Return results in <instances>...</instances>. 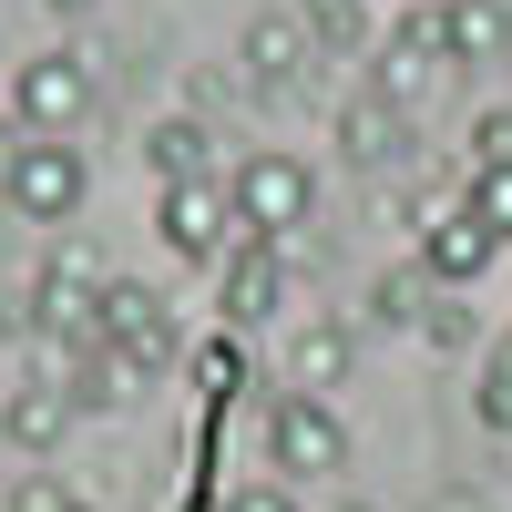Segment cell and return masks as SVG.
I'll list each match as a JSON object with an SVG mask.
<instances>
[{
	"mask_svg": "<svg viewBox=\"0 0 512 512\" xmlns=\"http://www.w3.org/2000/svg\"><path fill=\"white\" fill-rule=\"evenodd\" d=\"M82 195H93L82 144H41V134H21L11 154H0V205H11L21 226H62V216H82Z\"/></svg>",
	"mask_w": 512,
	"mask_h": 512,
	"instance_id": "6da1fadb",
	"label": "cell"
},
{
	"mask_svg": "<svg viewBox=\"0 0 512 512\" xmlns=\"http://www.w3.org/2000/svg\"><path fill=\"white\" fill-rule=\"evenodd\" d=\"M93 103H103V82H93V62H82V52H31V62L11 72V134L62 144V134L93 123Z\"/></svg>",
	"mask_w": 512,
	"mask_h": 512,
	"instance_id": "7a4b0ae2",
	"label": "cell"
},
{
	"mask_svg": "<svg viewBox=\"0 0 512 512\" xmlns=\"http://www.w3.org/2000/svg\"><path fill=\"white\" fill-rule=\"evenodd\" d=\"M226 205H236V236L246 246H277L287 226H308L318 175L297 154H246V164H226Z\"/></svg>",
	"mask_w": 512,
	"mask_h": 512,
	"instance_id": "3957f363",
	"label": "cell"
},
{
	"mask_svg": "<svg viewBox=\"0 0 512 512\" xmlns=\"http://www.w3.org/2000/svg\"><path fill=\"white\" fill-rule=\"evenodd\" d=\"M93 338H103V349H123V359H144V369H175V359H185L175 308H164L144 277H103V297H93Z\"/></svg>",
	"mask_w": 512,
	"mask_h": 512,
	"instance_id": "277c9868",
	"label": "cell"
},
{
	"mask_svg": "<svg viewBox=\"0 0 512 512\" xmlns=\"http://www.w3.org/2000/svg\"><path fill=\"white\" fill-rule=\"evenodd\" d=\"M267 461H277L287 482H328L338 461H349V420H338L328 400H308V390H287L267 410Z\"/></svg>",
	"mask_w": 512,
	"mask_h": 512,
	"instance_id": "5b68a950",
	"label": "cell"
},
{
	"mask_svg": "<svg viewBox=\"0 0 512 512\" xmlns=\"http://www.w3.org/2000/svg\"><path fill=\"white\" fill-rule=\"evenodd\" d=\"M154 236L175 246V256H226V236H236V205H226V175L216 185H164L154 195Z\"/></svg>",
	"mask_w": 512,
	"mask_h": 512,
	"instance_id": "8992f818",
	"label": "cell"
},
{
	"mask_svg": "<svg viewBox=\"0 0 512 512\" xmlns=\"http://www.w3.org/2000/svg\"><path fill=\"white\" fill-rule=\"evenodd\" d=\"M236 52H246V82H256V93H267V103H297V82H308L318 41L297 31V11H256Z\"/></svg>",
	"mask_w": 512,
	"mask_h": 512,
	"instance_id": "52a82bcc",
	"label": "cell"
},
{
	"mask_svg": "<svg viewBox=\"0 0 512 512\" xmlns=\"http://www.w3.org/2000/svg\"><path fill=\"white\" fill-rule=\"evenodd\" d=\"M338 164H359V175H390V164H410V113H390L379 93H359V103H338Z\"/></svg>",
	"mask_w": 512,
	"mask_h": 512,
	"instance_id": "ba28073f",
	"label": "cell"
},
{
	"mask_svg": "<svg viewBox=\"0 0 512 512\" xmlns=\"http://www.w3.org/2000/svg\"><path fill=\"white\" fill-rule=\"evenodd\" d=\"M492 267V226L472 216V205H441L431 226H420V277L431 287H472Z\"/></svg>",
	"mask_w": 512,
	"mask_h": 512,
	"instance_id": "9c48e42d",
	"label": "cell"
},
{
	"mask_svg": "<svg viewBox=\"0 0 512 512\" xmlns=\"http://www.w3.org/2000/svg\"><path fill=\"white\" fill-rule=\"evenodd\" d=\"M144 175H154V195H164V185H216V134H205L195 113L144 123Z\"/></svg>",
	"mask_w": 512,
	"mask_h": 512,
	"instance_id": "30bf717a",
	"label": "cell"
},
{
	"mask_svg": "<svg viewBox=\"0 0 512 512\" xmlns=\"http://www.w3.org/2000/svg\"><path fill=\"white\" fill-rule=\"evenodd\" d=\"M349 369H359V328H349V318H308V328L287 338V390L328 400V390H338Z\"/></svg>",
	"mask_w": 512,
	"mask_h": 512,
	"instance_id": "8fae6325",
	"label": "cell"
},
{
	"mask_svg": "<svg viewBox=\"0 0 512 512\" xmlns=\"http://www.w3.org/2000/svg\"><path fill=\"white\" fill-rule=\"evenodd\" d=\"M72 390H52V379H21V390H0V441L11 451H62L72 441Z\"/></svg>",
	"mask_w": 512,
	"mask_h": 512,
	"instance_id": "7c38bea8",
	"label": "cell"
},
{
	"mask_svg": "<svg viewBox=\"0 0 512 512\" xmlns=\"http://www.w3.org/2000/svg\"><path fill=\"white\" fill-rule=\"evenodd\" d=\"M277 297H287L277 246H236V256H226V338H246L256 318H277Z\"/></svg>",
	"mask_w": 512,
	"mask_h": 512,
	"instance_id": "4fadbf2b",
	"label": "cell"
},
{
	"mask_svg": "<svg viewBox=\"0 0 512 512\" xmlns=\"http://www.w3.org/2000/svg\"><path fill=\"white\" fill-rule=\"evenodd\" d=\"M441 52L451 62H502L512 52V0H441Z\"/></svg>",
	"mask_w": 512,
	"mask_h": 512,
	"instance_id": "5bb4252c",
	"label": "cell"
},
{
	"mask_svg": "<svg viewBox=\"0 0 512 512\" xmlns=\"http://www.w3.org/2000/svg\"><path fill=\"white\" fill-rule=\"evenodd\" d=\"M144 359H123V349H103V338H93V349H82V369H72V410H134L144 400Z\"/></svg>",
	"mask_w": 512,
	"mask_h": 512,
	"instance_id": "9a60e30c",
	"label": "cell"
},
{
	"mask_svg": "<svg viewBox=\"0 0 512 512\" xmlns=\"http://www.w3.org/2000/svg\"><path fill=\"white\" fill-rule=\"evenodd\" d=\"M431 297H441V287L420 277V256H410V267H390V277L369 287V318H379V328H420V308H431Z\"/></svg>",
	"mask_w": 512,
	"mask_h": 512,
	"instance_id": "2e32d148",
	"label": "cell"
},
{
	"mask_svg": "<svg viewBox=\"0 0 512 512\" xmlns=\"http://www.w3.org/2000/svg\"><path fill=\"white\" fill-rule=\"evenodd\" d=\"M297 31H308L318 52H359V41H369V11H359V0H297Z\"/></svg>",
	"mask_w": 512,
	"mask_h": 512,
	"instance_id": "e0dca14e",
	"label": "cell"
},
{
	"mask_svg": "<svg viewBox=\"0 0 512 512\" xmlns=\"http://www.w3.org/2000/svg\"><path fill=\"white\" fill-rule=\"evenodd\" d=\"M441 72H451V62H400V52H379L369 93L390 103V113H410V103H431V93H441Z\"/></svg>",
	"mask_w": 512,
	"mask_h": 512,
	"instance_id": "ac0fdd59",
	"label": "cell"
},
{
	"mask_svg": "<svg viewBox=\"0 0 512 512\" xmlns=\"http://www.w3.org/2000/svg\"><path fill=\"white\" fill-rule=\"evenodd\" d=\"M236 379H246V338H205V349H195V390H205V410H226Z\"/></svg>",
	"mask_w": 512,
	"mask_h": 512,
	"instance_id": "d6986e66",
	"label": "cell"
},
{
	"mask_svg": "<svg viewBox=\"0 0 512 512\" xmlns=\"http://www.w3.org/2000/svg\"><path fill=\"white\" fill-rule=\"evenodd\" d=\"M472 420H482V431H512V338H502V349H492V369H482Z\"/></svg>",
	"mask_w": 512,
	"mask_h": 512,
	"instance_id": "ffe728a7",
	"label": "cell"
},
{
	"mask_svg": "<svg viewBox=\"0 0 512 512\" xmlns=\"http://www.w3.org/2000/svg\"><path fill=\"white\" fill-rule=\"evenodd\" d=\"M472 216L492 226V246H512V164H492V175H472Z\"/></svg>",
	"mask_w": 512,
	"mask_h": 512,
	"instance_id": "44dd1931",
	"label": "cell"
},
{
	"mask_svg": "<svg viewBox=\"0 0 512 512\" xmlns=\"http://www.w3.org/2000/svg\"><path fill=\"white\" fill-rule=\"evenodd\" d=\"M420 338H431V349H472V338H482V328H472V308H461V297L441 287V297H431V308H420Z\"/></svg>",
	"mask_w": 512,
	"mask_h": 512,
	"instance_id": "7402d4cb",
	"label": "cell"
},
{
	"mask_svg": "<svg viewBox=\"0 0 512 512\" xmlns=\"http://www.w3.org/2000/svg\"><path fill=\"white\" fill-rule=\"evenodd\" d=\"M390 52H400V62H451V52H441V11H400V21H390Z\"/></svg>",
	"mask_w": 512,
	"mask_h": 512,
	"instance_id": "603a6c76",
	"label": "cell"
},
{
	"mask_svg": "<svg viewBox=\"0 0 512 512\" xmlns=\"http://www.w3.org/2000/svg\"><path fill=\"white\" fill-rule=\"evenodd\" d=\"M492 164H512V103L472 113V175H492Z\"/></svg>",
	"mask_w": 512,
	"mask_h": 512,
	"instance_id": "cb8c5ba5",
	"label": "cell"
},
{
	"mask_svg": "<svg viewBox=\"0 0 512 512\" xmlns=\"http://www.w3.org/2000/svg\"><path fill=\"white\" fill-rule=\"evenodd\" d=\"M82 492L72 482H52V472H31V482H11V512H72Z\"/></svg>",
	"mask_w": 512,
	"mask_h": 512,
	"instance_id": "d4e9b609",
	"label": "cell"
},
{
	"mask_svg": "<svg viewBox=\"0 0 512 512\" xmlns=\"http://www.w3.org/2000/svg\"><path fill=\"white\" fill-rule=\"evenodd\" d=\"M216 512H297V492H287V482H236Z\"/></svg>",
	"mask_w": 512,
	"mask_h": 512,
	"instance_id": "484cf974",
	"label": "cell"
},
{
	"mask_svg": "<svg viewBox=\"0 0 512 512\" xmlns=\"http://www.w3.org/2000/svg\"><path fill=\"white\" fill-rule=\"evenodd\" d=\"M441 512H492V502H472V492H451V502H441Z\"/></svg>",
	"mask_w": 512,
	"mask_h": 512,
	"instance_id": "4316f807",
	"label": "cell"
},
{
	"mask_svg": "<svg viewBox=\"0 0 512 512\" xmlns=\"http://www.w3.org/2000/svg\"><path fill=\"white\" fill-rule=\"evenodd\" d=\"M52 11H62V21H72V11H93V0H52Z\"/></svg>",
	"mask_w": 512,
	"mask_h": 512,
	"instance_id": "83f0119b",
	"label": "cell"
},
{
	"mask_svg": "<svg viewBox=\"0 0 512 512\" xmlns=\"http://www.w3.org/2000/svg\"><path fill=\"white\" fill-rule=\"evenodd\" d=\"M328 512H369V502H328Z\"/></svg>",
	"mask_w": 512,
	"mask_h": 512,
	"instance_id": "f1b7e54d",
	"label": "cell"
},
{
	"mask_svg": "<svg viewBox=\"0 0 512 512\" xmlns=\"http://www.w3.org/2000/svg\"><path fill=\"white\" fill-rule=\"evenodd\" d=\"M72 512H93V502H72Z\"/></svg>",
	"mask_w": 512,
	"mask_h": 512,
	"instance_id": "f546056e",
	"label": "cell"
}]
</instances>
